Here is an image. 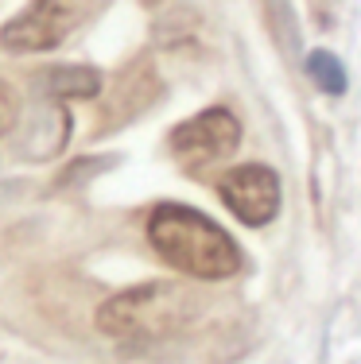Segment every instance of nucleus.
Wrapping results in <instances>:
<instances>
[{
    "label": "nucleus",
    "instance_id": "obj_1",
    "mask_svg": "<svg viewBox=\"0 0 361 364\" xmlns=\"http://www.w3.org/2000/svg\"><path fill=\"white\" fill-rule=\"evenodd\" d=\"M148 245L175 272L194 279H229L245 264V252L218 221L179 202H159L148 213Z\"/></svg>",
    "mask_w": 361,
    "mask_h": 364
},
{
    "label": "nucleus",
    "instance_id": "obj_2",
    "mask_svg": "<svg viewBox=\"0 0 361 364\" xmlns=\"http://www.w3.org/2000/svg\"><path fill=\"white\" fill-rule=\"evenodd\" d=\"M199 318V302L179 283H136L98 310V329L117 341H163L183 333Z\"/></svg>",
    "mask_w": 361,
    "mask_h": 364
},
{
    "label": "nucleus",
    "instance_id": "obj_3",
    "mask_svg": "<svg viewBox=\"0 0 361 364\" xmlns=\"http://www.w3.org/2000/svg\"><path fill=\"white\" fill-rule=\"evenodd\" d=\"M167 147H171V155H175L179 163H187V167L229 159V155H237V147H241V120L226 105L202 109V112H194L191 120H183V124L171 128Z\"/></svg>",
    "mask_w": 361,
    "mask_h": 364
},
{
    "label": "nucleus",
    "instance_id": "obj_4",
    "mask_svg": "<svg viewBox=\"0 0 361 364\" xmlns=\"http://www.w3.org/2000/svg\"><path fill=\"white\" fill-rule=\"evenodd\" d=\"M218 194L226 202V210L248 229H264L268 221H276L283 202L280 175L264 163H241V167L226 171L218 178Z\"/></svg>",
    "mask_w": 361,
    "mask_h": 364
},
{
    "label": "nucleus",
    "instance_id": "obj_5",
    "mask_svg": "<svg viewBox=\"0 0 361 364\" xmlns=\"http://www.w3.org/2000/svg\"><path fill=\"white\" fill-rule=\"evenodd\" d=\"M78 12L74 4H31L28 12L12 16V20L0 28V50L8 55H39V50H55L66 39V31L74 28Z\"/></svg>",
    "mask_w": 361,
    "mask_h": 364
},
{
    "label": "nucleus",
    "instance_id": "obj_6",
    "mask_svg": "<svg viewBox=\"0 0 361 364\" xmlns=\"http://www.w3.org/2000/svg\"><path fill=\"white\" fill-rule=\"evenodd\" d=\"M66 140H70V112L58 101H39L16 136V155L28 163H47L63 151Z\"/></svg>",
    "mask_w": 361,
    "mask_h": 364
},
{
    "label": "nucleus",
    "instance_id": "obj_7",
    "mask_svg": "<svg viewBox=\"0 0 361 364\" xmlns=\"http://www.w3.org/2000/svg\"><path fill=\"white\" fill-rule=\"evenodd\" d=\"M36 90L47 101H74V97H98L101 93V70L93 66H47L36 74Z\"/></svg>",
    "mask_w": 361,
    "mask_h": 364
},
{
    "label": "nucleus",
    "instance_id": "obj_8",
    "mask_svg": "<svg viewBox=\"0 0 361 364\" xmlns=\"http://www.w3.org/2000/svg\"><path fill=\"white\" fill-rule=\"evenodd\" d=\"M303 74L319 85L326 97H342V93L350 90L346 66H342V58L330 55V50H311V55H307V63H303Z\"/></svg>",
    "mask_w": 361,
    "mask_h": 364
},
{
    "label": "nucleus",
    "instance_id": "obj_9",
    "mask_svg": "<svg viewBox=\"0 0 361 364\" xmlns=\"http://www.w3.org/2000/svg\"><path fill=\"white\" fill-rule=\"evenodd\" d=\"M120 163V155H90V159H78V163H70V167L58 175V186H74V182H90L93 175H101V171H109V167H117Z\"/></svg>",
    "mask_w": 361,
    "mask_h": 364
},
{
    "label": "nucleus",
    "instance_id": "obj_10",
    "mask_svg": "<svg viewBox=\"0 0 361 364\" xmlns=\"http://www.w3.org/2000/svg\"><path fill=\"white\" fill-rule=\"evenodd\" d=\"M20 120V93L0 77V136H8Z\"/></svg>",
    "mask_w": 361,
    "mask_h": 364
},
{
    "label": "nucleus",
    "instance_id": "obj_11",
    "mask_svg": "<svg viewBox=\"0 0 361 364\" xmlns=\"http://www.w3.org/2000/svg\"><path fill=\"white\" fill-rule=\"evenodd\" d=\"M20 194H23V182H0V205L16 202Z\"/></svg>",
    "mask_w": 361,
    "mask_h": 364
},
{
    "label": "nucleus",
    "instance_id": "obj_12",
    "mask_svg": "<svg viewBox=\"0 0 361 364\" xmlns=\"http://www.w3.org/2000/svg\"><path fill=\"white\" fill-rule=\"evenodd\" d=\"M20 364H39V360H20Z\"/></svg>",
    "mask_w": 361,
    "mask_h": 364
}]
</instances>
